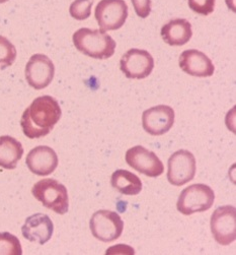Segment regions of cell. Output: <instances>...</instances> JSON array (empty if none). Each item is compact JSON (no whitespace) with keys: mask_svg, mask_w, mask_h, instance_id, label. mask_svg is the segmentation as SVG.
Segmentation results:
<instances>
[{"mask_svg":"<svg viewBox=\"0 0 236 255\" xmlns=\"http://www.w3.org/2000/svg\"><path fill=\"white\" fill-rule=\"evenodd\" d=\"M61 115V107L55 98L41 96L24 110L20 119L22 132L31 139L44 137L53 130Z\"/></svg>","mask_w":236,"mask_h":255,"instance_id":"1","label":"cell"},{"mask_svg":"<svg viewBox=\"0 0 236 255\" xmlns=\"http://www.w3.org/2000/svg\"><path fill=\"white\" fill-rule=\"evenodd\" d=\"M75 48L86 56L108 59L115 54L116 41L102 30L81 28L72 37Z\"/></svg>","mask_w":236,"mask_h":255,"instance_id":"2","label":"cell"},{"mask_svg":"<svg viewBox=\"0 0 236 255\" xmlns=\"http://www.w3.org/2000/svg\"><path fill=\"white\" fill-rule=\"evenodd\" d=\"M32 194L42 205L58 215H65L69 210L67 188L55 179H42L32 188Z\"/></svg>","mask_w":236,"mask_h":255,"instance_id":"3","label":"cell"},{"mask_svg":"<svg viewBox=\"0 0 236 255\" xmlns=\"http://www.w3.org/2000/svg\"><path fill=\"white\" fill-rule=\"evenodd\" d=\"M214 200L215 193L211 187L201 183L193 184L180 192L176 209L182 215L191 216L210 210Z\"/></svg>","mask_w":236,"mask_h":255,"instance_id":"4","label":"cell"},{"mask_svg":"<svg viewBox=\"0 0 236 255\" xmlns=\"http://www.w3.org/2000/svg\"><path fill=\"white\" fill-rule=\"evenodd\" d=\"M89 228L94 238L104 243H110L122 235L124 222L118 213L100 210L92 215Z\"/></svg>","mask_w":236,"mask_h":255,"instance_id":"5","label":"cell"},{"mask_svg":"<svg viewBox=\"0 0 236 255\" xmlns=\"http://www.w3.org/2000/svg\"><path fill=\"white\" fill-rule=\"evenodd\" d=\"M95 19L102 31L121 29L128 17V5L125 0H101L94 10Z\"/></svg>","mask_w":236,"mask_h":255,"instance_id":"6","label":"cell"},{"mask_svg":"<svg viewBox=\"0 0 236 255\" xmlns=\"http://www.w3.org/2000/svg\"><path fill=\"white\" fill-rule=\"evenodd\" d=\"M197 171L195 156L187 149H179L168 159V182L174 186H182L193 180Z\"/></svg>","mask_w":236,"mask_h":255,"instance_id":"7","label":"cell"},{"mask_svg":"<svg viewBox=\"0 0 236 255\" xmlns=\"http://www.w3.org/2000/svg\"><path fill=\"white\" fill-rule=\"evenodd\" d=\"M120 68L131 80H143L148 78L154 68V59L146 50L133 48L122 56Z\"/></svg>","mask_w":236,"mask_h":255,"instance_id":"8","label":"cell"},{"mask_svg":"<svg viewBox=\"0 0 236 255\" xmlns=\"http://www.w3.org/2000/svg\"><path fill=\"white\" fill-rule=\"evenodd\" d=\"M210 227L220 245H229L236 239V210L232 206L219 207L212 215Z\"/></svg>","mask_w":236,"mask_h":255,"instance_id":"9","label":"cell"},{"mask_svg":"<svg viewBox=\"0 0 236 255\" xmlns=\"http://www.w3.org/2000/svg\"><path fill=\"white\" fill-rule=\"evenodd\" d=\"M126 163L134 170L151 178H156L163 174L164 165L155 152L142 145H136L127 150Z\"/></svg>","mask_w":236,"mask_h":255,"instance_id":"10","label":"cell"},{"mask_svg":"<svg viewBox=\"0 0 236 255\" xmlns=\"http://www.w3.org/2000/svg\"><path fill=\"white\" fill-rule=\"evenodd\" d=\"M25 80L35 90L47 88L55 75V65L47 55L34 54L25 65Z\"/></svg>","mask_w":236,"mask_h":255,"instance_id":"11","label":"cell"},{"mask_svg":"<svg viewBox=\"0 0 236 255\" xmlns=\"http://www.w3.org/2000/svg\"><path fill=\"white\" fill-rule=\"evenodd\" d=\"M174 116V110L170 106H154L143 112L142 126L144 130L151 135H163L173 126Z\"/></svg>","mask_w":236,"mask_h":255,"instance_id":"12","label":"cell"},{"mask_svg":"<svg viewBox=\"0 0 236 255\" xmlns=\"http://www.w3.org/2000/svg\"><path fill=\"white\" fill-rule=\"evenodd\" d=\"M178 65L183 72L196 78H210L215 71L212 60L197 49L183 51L179 56Z\"/></svg>","mask_w":236,"mask_h":255,"instance_id":"13","label":"cell"},{"mask_svg":"<svg viewBox=\"0 0 236 255\" xmlns=\"http://www.w3.org/2000/svg\"><path fill=\"white\" fill-rule=\"evenodd\" d=\"M29 170L38 176H48L58 167L56 151L47 145H39L33 148L25 160Z\"/></svg>","mask_w":236,"mask_h":255,"instance_id":"14","label":"cell"},{"mask_svg":"<svg viewBox=\"0 0 236 255\" xmlns=\"http://www.w3.org/2000/svg\"><path fill=\"white\" fill-rule=\"evenodd\" d=\"M53 232V222L45 214L30 216L21 227V233L25 239L41 245H44L52 238Z\"/></svg>","mask_w":236,"mask_h":255,"instance_id":"15","label":"cell"},{"mask_svg":"<svg viewBox=\"0 0 236 255\" xmlns=\"http://www.w3.org/2000/svg\"><path fill=\"white\" fill-rule=\"evenodd\" d=\"M162 40L170 46L186 45L193 36L191 22L186 18H174L161 28Z\"/></svg>","mask_w":236,"mask_h":255,"instance_id":"16","label":"cell"},{"mask_svg":"<svg viewBox=\"0 0 236 255\" xmlns=\"http://www.w3.org/2000/svg\"><path fill=\"white\" fill-rule=\"evenodd\" d=\"M23 155L21 143L12 136H0V167L13 170Z\"/></svg>","mask_w":236,"mask_h":255,"instance_id":"17","label":"cell"},{"mask_svg":"<svg viewBox=\"0 0 236 255\" xmlns=\"http://www.w3.org/2000/svg\"><path fill=\"white\" fill-rule=\"evenodd\" d=\"M112 186L124 195H138L142 190V181L134 173L127 170H117L111 179Z\"/></svg>","mask_w":236,"mask_h":255,"instance_id":"18","label":"cell"},{"mask_svg":"<svg viewBox=\"0 0 236 255\" xmlns=\"http://www.w3.org/2000/svg\"><path fill=\"white\" fill-rule=\"evenodd\" d=\"M15 59V46L7 38L0 35V70H3L11 66Z\"/></svg>","mask_w":236,"mask_h":255,"instance_id":"19","label":"cell"},{"mask_svg":"<svg viewBox=\"0 0 236 255\" xmlns=\"http://www.w3.org/2000/svg\"><path fill=\"white\" fill-rule=\"evenodd\" d=\"M22 248L18 238L8 232L0 233V255H21Z\"/></svg>","mask_w":236,"mask_h":255,"instance_id":"20","label":"cell"},{"mask_svg":"<svg viewBox=\"0 0 236 255\" xmlns=\"http://www.w3.org/2000/svg\"><path fill=\"white\" fill-rule=\"evenodd\" d=\"M92 0H74L71 3L70 15L77 20H84L90 16Z\"/></svg>","mask_w":236,"mask_h":255,"instance_id":"21","label":"cell"},{"mask_svg":"<svg viewBox=\"0 0 236 255\" xmlns=\"http://www.w3.org/2000/svg\"><path fill=\"white\" fill-rule=\"evenodd\" d=\"M190 8L202 15H209L215 8V0H188Z\"/></svg>","mask_w":236,"mask_h":255,"instance_id":"22","label":"cell"},{"mask_svg":"<svg viewBox=\"0 0 236 255\" xmlns=\"http://www.w3.org/2000/svg\"><path fill=\"white\" fill-rule=\"evenodd\" d=\"M136 14L141 18H146L151 12V0H131Z\"/></svg>","mask_w":236,"mask_h":255,"instance_id":"23","label":"cell"},{"mask_svg":"<svg viewBox=\"0 0 236 255\" xmlns=\"http://www.w3.org/2000/svg\"><path fill=\"white\" fill-rule=\"evenodd\" d=\"M8 1V0H0V4H1V3H5V2H7Z\"/></svg>","mask_w":236,"mask_h":255,"instance_id":"24","label":"cell"}]
</instances>
